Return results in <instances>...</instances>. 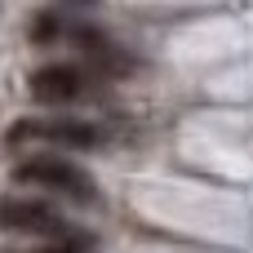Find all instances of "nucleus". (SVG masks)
<instances>
[{"label":"nucleus","mask_w":253,"mask_h":253,"mask_svg":"<svg viewBox=\"0 0 253 253\" xmlns=\"http://www.w3.org/2000/svg\"><path fill=\"white\" fill-rule=\"evenodd\" d=\"M80 89H84V76L71 62H44L27 76V93L40 107H67V102L80 98Z\"/></svg>","instance_id":"obj_4"},{"label":"nucleus","mask_w":253,"mask_h":253,"mask_svg":"<svg viewBox=\"0 0 253 253\" xmlns=\"http://www.w3.org/2000/svg\"><path fill=\"white\" fill-rule=\"evenodd\" d=\"M0 231H13V236H53V240L76 236L53 213V205L31 200V196H0Z\"/></svg>","instance_id":"obj_2"},{"label":"nucleus","mask_w":253,"mask_h":253,"mask_svg":"<svg viewBox=\"0 0 253 253\" xmlns=\"http://www.w3.org/2000/svg\"><path fill=\"white\" fill-rule=\"evenodd\" d=\"M53 36H58V18H53V13H36V27H31V40H36V44H49Z\"/></svg>","instance_id":"obj_5"},{"label":"nucleus","mask_w":253,"mask_h":253,"mask_svg":"<svg viewBox=\"0 0 253 253\" xmlns=\"http://www.w3.org/2000/svg\"><path fill=\"white\" fill-rule=\"evenodd\" d=\"M80 4H93V0H80Z\"/></svg>","instance_id":"obj_6"},{"label":"nucleus","mask_w":253,"mask_h":253,"mask_svg":"<svg viewBox=\"0 0 253 253\" xmlns=\"http://www.w3.org/2000/svg\"><path fill=\"white\" fill-rule=\"evenodd\" d=\"M9 142H53V147H71V151H93L102 142V133L89 120H18L9 129Z\"/></svg>","instance_id":"obj_3"},{"label":"nucleus","mask_w":253,"mask_h":253,"mask_svg":"<svg viewBox=\"0 0 253 253\" xmlns=\"http://www.w3.org/2000/svg\"><path fill=\"white\" fill-rule=\"evenodd\" d=\"M13 178L27 182V187L67 196V200H76V205H93V200H98V182L89 178V169L71 165L67 156H49V151H44V156H27V160L13 169Z\"/></svg>","instance_id":"obj_1"}]
</instances>
